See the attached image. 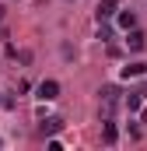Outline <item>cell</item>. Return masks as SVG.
Wrapping results in <instances>:
<instances>
[{"mask_svg":"<svg viewBox=\"0 0 147 151\" xmlns=\"http://www.w3.org/2000/svg\"><path fill=\"white\" fill-rule=\"evenodd\" d=\"M35 91H39V99H42V102H53V99L60 95V81H53V77H49V81H42V84H39Z\"/></svg>","mask_w":147,"mask_h":151,"instance_id":"6da1fadb","label":"cell"},{"mask_svg":"<svg viewBox=\"0 0 147 151\" xmlns=\"http://www.w3.org/2000/svg\"><path fill=\"white\" fill-rule=\"evenodd\" d=\"M116 11H119L116 0H102V4L95 7V18H98V21H109V18H116Z\"/></svg>","mask_w":147,"mask_h":151,"instance_id":"7a4b0ae2","label":"cell"},{"mask_svg":"<svg viewBox=\"0 0 147 151\" xmlns=\"http://www.w3.org/2000/svg\"><path fill=\"white\" fill-rule=\"evenodd\" d=\"M116 21H119V28H126V32L137 28V14H133V11H116Z\"/></svg>","mask_w":147,"mask_h":151,"instance_id":"3957f363","label":"cell"},{"mask_svg":"<svg viewBox=\"0 0 147 151\" xmlns=\"http://www.w3.org/2000/svg\"><path fill=\"white\" fill-rule=\"evenodd\" d=\"M144 42H147L144 32H137V28H130V32H126V46H130V49H144Z\"/></svg>","mask_w":147,"mask_h":151,"instance_id":"277c9868","label":"cell"},{"mask_svg":"<svg viewBox=\"0 0 147 151\" xmlns=\"http://www.w3.org/2000/svg\"><path fill=\"white\" fill-rule=\"evenodd\" d=\"M144 74H147V63H140V60L123 67V77H126V81H130V77H144Z\"/></svg>","mask_w":147,"mask_h":151,"instance_id":"5b68a950","label":"cell"},{"mask_svg":"<svg viewBox=\"0 0 147 151\" xmlns=\"http://www.w3.org/2000/svg\"><path fill=\"white\" fill-rule=\"evenodd\" d=\"M102 137H105V144H116L119 130H116V123H112V119H102Z\"/></svg>","mask_w":147,"mask_h":151,"instance_id":"8992f818","label":"cell"},{"mask_svg":"<svg viewBox=\"0 0 147 151\" xmlns=\"http://www.w3.org/2000/svg\"><path fill=\"white\" fill-rule=\"evenodd\" d=\"M60 127H63V119H60V116H49V119H42V134H56Z\"/></svg>","mask_w":147,"mask_h":151,"instance_id":"52a82bcc","label":"cell"},{"mask_svg":"<svg viewBox=\"0 0 147 151\" xmlns=\"http://www.w3.org/2000/svg\"><path fill=\"white\" fill-rule=\"evenodd\" d=\"M126 109H130V113L140 109V91H130V95H126Z\"/></svg>","mask_w":147,"mask_h":151,"instance_id":"ba28073f","label":"cell"},{"mask_svg":"<svg viewBox=\"0 0 147 151\" xmlns=\"http://www.w3.org/2000/svg\"><path fill=\"white\" fill-rule=\"evenodd\" d=\"M98 39H102V42H109V39H112V28L105 25V21H98Z\"/></svg>","mask_w":147,"mask_h":151,"instance_id":"9c48e42d","label":"cell"},{"mask_svg":"<svg viewBox=\"0 0 147 151\" xmlns=\"http://www.w3.org/2000/svg\"><path fill=\"white\" fill-rule=\"evenodd\" d=\"M0 21H4V7H0Z\"/></svg>","mask_w":147,"mask_h":151,"instance_id":"30bf717a","label":"cell"}]
</instances>
